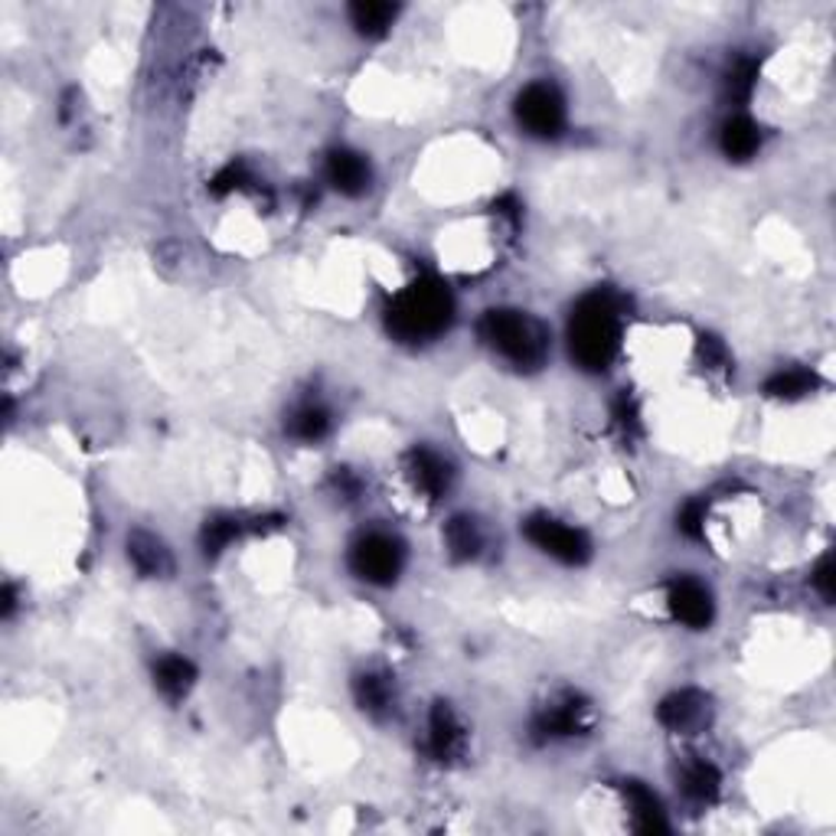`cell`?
<instances>
[{
    "instance_id": "6da1fadb",
    "label": "cell",
    "mask_w": 836,
    "mask_h": 836,
    "mask_svg": "<svg viewBox=\"0 0 836 836\" xmlns=\"http://www.w3.org/2000/svg\"><path fill=\"white\" fill-rule=\"evenodd\" d=\"M621 317H624V297L608 288H598L576 304L569 321V350L582 370L601 373L611 366L621 344Z\"/></svg>"
},
{
    "instance_id": "7a4b0ae2",
    "label": "cell",
    "mask_w": 836,
    "mask_h": 836,
    "mask_svg": "<svg viewBox=\"0 0 836 836\" xmlns=\"http://www.w3.org/2000/svg\"><path fill=\"white\" fill-rule=\"evenodd\" d=\"M454 321V297L439 278L422 275L386 304V327L405 344H425L442 337Z\"/></svg>"
},
{
    "instance_id": "3957f363",
    "label": "cell",
    "mask_w": 836,
    "mask_h": 836,
    "mask_svg": "<svg viewBox=\"0 0 836 836\" xmlns=\"http://www.w3.org/2000/svg\"><path fill=\"white\" fill-rule=\"evenodd\" d=\"M481 341L517 370H540L549 356V331L533 314L493 307L478 324Z\"/></svg>"
},
{
    "instance_id": "277c9868",
    "label": "cell",
    "mask_w": 836,
    "mask_h": 836,
    "mask_svg": "<svg viewBox=\"0 0 836 836\" xmlns=\"http://www.w3.org/2000/svg\"><path fill=\"white\" fill-rule=\"evenodd\" d=\"M405 549L390 533H366L350 549V569L370 586H393L402 576Z\"/></svg>"
},
{
    "instance_id": "5b68a950",
    "label": "cell",
    "mask_w": 836,
    "mask_h": 836,
    "mask_svg": "<svg viewBox=\"0 0 836 836\" xmlns=\"http://www.w3.org/2000/svg\"><path fill=\"white\" fill-rule=\"evenodd\" d=\"M517 121L527 135L533 138H559L565 131V99L555 86L549 82H533L517 96Z\"/></svg>"
},
{
    "instance_id": "8992f818",
    "label": "cell",
    "mask_w": 836,
    "mask_h": 836,
    "mask_svg": "<svg viewBox=\"0 0 836 836\" xmlns=\"http://www.w3.org/2000/svg\"><path fill=\"white\" fill-rule=\"evenodd\" d=\"M523 533L527 540L533 542L540 552H545L549 559L562 562V565H586L591 555V542L582 530L555 520V517H545V513H537L523 523Z\"/></svg>"
},
{
    "instance_id": "52a82bcc",
    "label": "cell",
    "mask_w": 836,
    "mask_h": 836,
    "mask_svg": "<svg viewBox=\"0 0 836 836\" xmlns=\"http://www.w3.org/2000/svg\"><path fill=\"white\" fill-rule=\"evenodd\" d=\"M589 729V706L576 692L555 696L549 706H542L540 716L533 719V736L537 741H555V738H572Z\"/></svg>"
},
{
    "instance_id": "ba28073f",
    "label": "cell",
    "mask_w": 836,
    "mask_h": 836,
    "mask_svg": "<svg viewBox=\"0 0 836 836\" xmlns=\"http://www.w3.org/2000/svg\"><path fill=\"white\" fill-rule=\"evenodd\" d=\"M667 604H670V614L687 624L692 631H702L712 624V614H716V604H712V591L706 589L699 579H689V576H680L670 582L667 589Z\"/></svg>"
},
{
    "instance_id": "9c48e42d",
    "label": "cell",
    "mask_w": 836,
    "mask_h": 836,
    "mask_svg": "<svg viewBox=\"0 0 836 836\" xmlns=\"http://www.w3.org/2000/svg\"><path fill=\"white\" fill-rule=\"evenodd\" d=\"M657 719H660V726H667L670 732H680V736L699 732L709 726V699L699 689H677L657 706Z\"/></svg>"
},
{
    "instance_id": "30bf717a",
    "label": "cell",
    "mask_w": 836,
    "mask_h": 836,
    "mask_svg": "<svg viewBox=\"0 0 836 836\" xmlns=\"http://www.w3.org/2000/svg\"><path fill=\"white\" fill-rule=\"evenodd\" d=\"M324 177L327 184L344 194V197H360L370 190V180H373V170H370V160L363 154L350 148H334L324 160Z\"/></svg>"
},
{
    "instance_id": "8fae6325",
    "label": "cell",
    "mask_w": 836,
    "mask_h": 836,
    "mask_svg": "<svg viewBox=\"0 0 836 836\" xmlns=\"http://www.w3.org/2000/svg\"><path fill=\"white\" fill-rule=\"evenodd\" d=\"M468 748V732L447 702H435L429 716V751L435 761H454Z\"/></svg>"
},
{
    "instance_id": "7c38bea8",
    "label": "cell",
    "mask_w": 836,
    "mask_h": 836,
    "mask_svg": "<svg viewBox=\"0 0 836 836\" xmlns=\"http://www.w3.org/2000/svg\"><path fill=\"white\" fill-rule=\"evenodd\" d=\"M405 471L415 484V491H422L429 500H439L451 488V464L444 461L442 454H435L432 447H415L405 461Z\"/></svg>"
},
{
    "instance_id": "4fadbf2b",
    "label": "cell",
    "mask_w": 836,
    "mask_h": 836,
    "mask_svg": "<svg viewBox=\"0 0 836 836\" xmlns=\"http://www.w3.org/2000/svg\"><path fill=\"white\" fill-rule=\"evenodd\" d=\"M128 559L138 569V576H145V579H164V576L174 572L170 549L157 540V537L141 533V530L128 537Z\"/></svg>"
},
{
    "instance_id": "5bb4252c",
    "label": "cell",
    "mask_w": 836,
    "mask_h": 836,
    "mask_svg": "<svg viewBox=\"0 0 836 836\" xmlns=\"http://www.w3.org/2000/svg\"><path fill=\"white\" fill-rule=\"evenodd\" d=\"M624 797H628V810H631V827L638 834H663L667 830L663 804L657 800V794L650 787H643L640 781H628Z\"/></svg>"
},
{
    "instance_id": "9a60e30c",
    "label": "cell",
    "mask_w": 836,
    "mask_h": 836,
    "mask_svg": "<svg viewBox=\"0 0 836 836\" xmlns=\"http://www.w3.org/2000/svg\"><path fill=\"white\" fill-rule=\"evenodd\" d=\"M154 683L167 699H184L197 683V667L180 653H164L154 663Z\"/></svg>"
},
{
    "instance_id": "2e32d148",
    "label": "cell",
    "mask_w": 836,
    "mask_h": 836,
    "mask_svg": "<svg viewBox=\"0 0 836 836\" xmlns=\"http://www.w3.org/2000/svg\"><path fill=\"white\" fill-rule=\"evenodd\" d=\"M719 148L729 160H748L761 148V128L748 115H732L719 131Z\"/></svg>"
},
{
    "instance_id": "e0dca14e",
    "label": "cell",
    "mask_w": 836,
    "mask_h": 836,
    "mask_svg": "<svg viewBox=\"0 0 836 836\" xmlns=\"http://www.w3.org/2000/svg\"><path fill=\"white\" fill-rule=\"evenodd\" d=\"M444 545L447 552L458 559V562H468V559H478L481 549H484V530L474 517L468 513H458L444 523Z\"/></svg>"
},
{
    "instance_id": "ac0fdd59",
    "label": "cell",
    "mask_w": 836,
    "mask_h": 836,
    "mask_svg": "<svg viewBox=\"0 0 836 836\" xmlns=\"http://www.w3.org/2000/svg\"><path fill=\"white\" fill-rule=\"evenodd\" d=\"M680 785H683V794L696 804H712L722 790V775L716 771V765L696 758V761H687L683 771H680Z\"/></svg>"
},
{
    "instance_id": "d6986e66",
    "label": "cell",
    "mask_w": 836,
    "mask_h": 836,
    "mask_svg": "<svg viewBox=\"0 0 836 836\" xmlns=\"http://www.w3.org/2000/svg\"><path fill=\"white\" fill-rule=\"evenodd\" d=\"M395 17H399V7H395V3H383V0H363V3H353V7H350L353 27H356L363 37H370V40L386 37L390 27L395 23Z\"/></svg>"
},
{
    "instance_id": "ffe728a7",
    "label": "cell",
    "mask_w": 836,
    "mask_h": 836,
    "mask_svg": "<svg viewBox=\"0 0 836 836\" xmlns=\"http://www.w3.org/2000/svg\"><path fill=\"white\" fill-rule=\"evenodd\" d=\"M285 429L297 442H321L331 432V412L321 402H304L288 415Z\"/></svg>"
},
{
    "instance_id": "44dd1931",
    "label": "cell",
    "mask_w": 836,
    "mask_h": 836,
    "mask_svg": "<svg viewBox=\"0 0 836 836\" xmlns=\"http://www.w3.org/2000/svg\"><path fill=\"white\" fill-rule=\"evenodd\" d=\"M353 692H356L360 709L370 712V716H386L395 702V689L386 673H363V677H356Z\"/></svg>"
},
{
    "instance_id": "7402d4cb",
    "label": "cell",
    "mask_w": 836,
    "mask_h": 836,
    "mask_svg": "<svg viewBox=\"0 0 836 836\" xmlns=\"http://www.w3.org/2000/svg\"><path fill=\"white\" fill-rule=\"evenodd\" d=\"M758 59L751 56H738L736 62L729 66L726 79H722V92H726V101L729 105H745V101L755 96V86H758Z\"/></svg>"
},
{
    "instance_id": "603a6c76",
    "label": "cell",
    "mask_w": 836,
    "mask_h": 836,
    "mask_svg": "<svg viewBox=\"0 0 836 836\" xmlns=\"http://www.w3.org/2000/svg\"><path fill=\"white\" fill-rule=\"evenodd\" d=\"M814 390H817V376L810 370H800V366L781 370V373H775L765 383V393L771 395V399H785V402L804 399V395L814 393Z\"/></svg>"
},
{
    "instance_id": "cb8c5ba5",
    "label": "cell",
    "mask_w": 836,
    "mask_h": 836,
    "mask_svg": "<svg viewBox=\"0 0 836 836\" xmlns=\"http://www.w3.org/2000/svg\"><path fill=\"white\" fill-rule=\"evenodd\" d=\"M246 530L248 523L246 520H239V517H213V520H206V527H203V533H199L203 552H206V555H219L226 545H233Z\"/></svg>"
},
{
    "instance_id": "d4e9b609",
    "label": "cell",
    "mask_w": 836,
    "mask_h": 836,
    "mask_svg": "<svg viewBox=\"0 0 836 836\" xmlns=\"http://www.w3.org/2000/svg\"><path fill=\"white\" fill-rule=\"evenodd\" d=\"M248 184H252V174H248V167L243 160H233V164H226L213 180H209V194L213 197H229V194H239V190H246Z\"/></svg>"
},
{
    "instance_id": "484cf974",
    "label": "cell",
    "mask_w": 836,
    "mask_h": 836,
    "mask_svg": "<svg viewBox=\"0 0 836 836\" xmlns=\"http://www.w3.org/2000/svg\"><path fill=\"white\" fill-rule=\"evenodd\" d=\"M677 527H680V533L689 537V540H702L706 537V503L702 500H689L687 506L680 510V517H677Z\"/></svg>"
},
{
    "instance_id": "4316f807",
    "label": "cell",
    "mask_w": 836,
    "mask_h": 836,
    "mask_svg": "<svg viewBox=\"0 0 836 836\" xmlns=\"http://www.w3.org/2000/svg\"><path fill=\"white\" fill-rule=\"evenodd\" d=\"M810 582H814V589L820 591V598H824V601H830V598H834V559H830V555H824V559H820V565L814 569Z\"/></svg>"
},
{
    "instance_id": "83f0119b",
    "label": "cell",
    "mask_w": 836,
    "mask_h": 836,
    "mask_svg": "<svg viewBox=\"0 0 836 836\" xmlns=\"http://www.w3.org/2000/svg\"><path fill=\"white\" fill-rule=\"evenodd\" d=\"M699 356L706 360V366H712V370H722L726 366V346L722 341H716V337H702L699 341Z\"/></svg>"
},
{
    "instance_id": "f1b7e54d",
    "label": "cell",
    "mask_w": 836,
    "mask_h": 836,
    "mask_svg": "<svg viewBox=\"0 0 836 836\" xmlns=\"http://www.w3.org/2000/svg\"><path fill=\"white\" fill-rule=\"evenodd\" d=\"M331 484H334V491L344 493L346 500H356V493H360V478H356L353 471H346V468H337V471H334Z\"/></svg>"
}]
</instances>
